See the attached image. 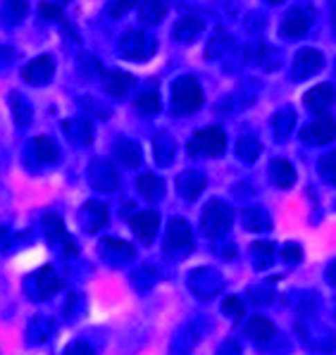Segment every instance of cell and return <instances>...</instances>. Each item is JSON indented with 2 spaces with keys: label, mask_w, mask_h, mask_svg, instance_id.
<instances>
[{
  "label": "cell",
  "mask_w": 336,
  "mask_h": 355,
  "mask_svg": "<svg viewBox=\"0 0 336 355\" xmlns=\"http://www.w3.org/2000/svg\"><path fill=\"white\" fill-rule=\"evenodd\" d=\"M329 15H332V29L336 34V0H329Z\"/></svg>",
  "instance_id": "50"
},
{
  "label": "cell",
  "mask_w": 336,
  "mask_h": 355,
  "mask_svg": "<svg viewBox=\"0 0 336 355\" xmlns=\"http://www.w3.org/2000/svg\"><path fill=\"white\" fill-rule=\"evenodd\" d=\"M236 153L243 162H256L260 157V153H263V146H260V141L256 136H241L236 144Z\"/></svg>",
  "instance_id": "36"
},
{
  "label": "cell",
  "mask_w": 336,
  "mask_h": 355,
  "mask_svg": "<svg viewBox=\"0 0 336 355\" xmlns=\"http://www.w3.org/2000/svg\"><path fill=\"white\" fill-rule=\"evenodd\" d=\"M231 43H234V41H231V36L227 34L224 29H215L213 38L208 41V48H205V58H208V60L222 58L231 48Z\"/></svg>",
  "instance_id": "33"
},
{
  "label": "cell",
  "mask_w": 336,
  "mask_h": 355,
  "mask_svg": "<svg viewBox=\"0 0 336 355\" xmlns=\"http://www.w3.org/2000/svg\"><path fill=\"white\" fill-rule=\"evenodd\" d=\"M10 107H12V117H15V124H17L19 129L29 127L31 124V114H34V110H31L29 101H26L21 94H10Z\"/></svg>",
  "instance_id": "31"
},
{
  "label": "cell",
  "mask_w": 336,
  "mask_h": 355,
  "mask_svg": "<svg viewBox=\"0 0 336 355\" xmlns=\"http://www.w3.org/2000/svg\"><path fill=\"white\" fill-rule=\"evenodd\" d=\"M281 258H284L286 262H291V265H296V262L303 258V248L298 243H284V248H281Z\"/></svg>",
  "instance_id": "45"
},
{
  "label": "cell",
  "mask_w": 336,
  "mask_h": 355,
  "mask_svg": "<svg viewBox=\"0 0 336 355\" xmlns=\"http://www.w3.org/2000/svg\"><path fill=\"white\" fill-rule=\"evenodd\" d=\"M155 48H158L155 46V38H150L141 29H129L119 38V53H122V58L134 60V62H143V60L153 58Z\"/></svg>",
  "instance_id": "4"
},
{
  "label": "cell",
  "mask_w": 336,
  "mask_h": 355,
  "mask_svg": "<svg viewBox=\"0 0 336 355\" xmlns=\"http://www.w3.org/2000/svg\"><path fill=\"white\" fill-rule=\"evenodd\" d=\"M136 187H139V193L143 196L145 200H160L162 193H165V184H162V179L153 172L141 174Z\"/></svg>",
  "instance_id": "27"
},
{
  "label": "cell",
  "mask_w": 336,
  "mask_h": 355,
  "mask_svg": "<svg viewBox=\"0 0 336 355\" xmlns=\"http://www.w3.org/2000/svg\"><path fill=\"white\" fill-rule=\"evenodd\" d=\"M134 105H136V110L141 114H158L160 112V96L155 89H145L141 91L136 96V101H134Z\"/></svg>",
  "instance_id": "37"
},
{
  "label": "cell",
  "mask_w": 336,
  "mask_h": 355,
  "mask_svg": "<svg viewBox=\"0 0 336 355\" xmlns=\"http://www.w3.org/2000/svg\"><path fill=\"white\" fill-rule=\"evenodd\" d=\"M41 15H43V19H51V21H60V24H64L62 5H55V3H41Z\"/></svg>",
  "instance_id": "44"
},
{
  "label": "cell",
  "mask_w": 336,
  "mask_h": 355,
  "mask_svg": "<svg viewBox=\"0 0 336 355\" xmlns=\"http://www.w3.org/2000/svg\"><path fill=\"white\" fill-rule=\"evenodd\" d=\"M188 288L198 298H213L222 288V275L218 270H210V267H198L188 275Z\"/></svg>",
  "instance_id": "10"
},
{
  "label": "cell",
  "mask_w": 336,
  "mask_h": 355,
  "mask_svg": "<svg viewBox=\"0 0 336 355\" xmlns=\"http://www.w3.org/2000/svg\"><path fill=\"white\" fill-rule=\"evenodd\" d=\"M139 12L145 24H160L167 15V0H141Z\"/></svg>",
  "instance_id": "32"
},
{
  "label": "cell",
  "mask_w": 336,
  "mask_h": 355,
  "mask_svg": "<svg viewBox=\"0 0 336 355\" xmlns=\"http://www.w3.org/2000/svg\"><path fill=\"white\" fill-rule=\"evenodd\" d=\"M306 107H310L312 112H324L336 103V86L334 84H317L315 89H310L303 96Z\"/></svg>",
  "instance_id": "18"
},
{
  "label": "cell",
  "mask_w": 336,
  "mask_h": 355,
  "mask_svg": "<svg viewBox=\"0 0 336 355\" xmlns=\"http://www.w3.org/2000/svg\"><path fill=\"white\" fill-rule=\"evenodd\" d=\"M205 21L196 17V15H188V17H182L172 29V36H175L177 43H193L196 38L203 34Z\"/></svg>",
  "instance_id": "22"
},
{
  "label": "cell",
  "mask_w": 336,
  "mask_h": 355,
  "mask_svg": "<svg viewBox=\"0 0 336 355\" xmlns=\"http://www.w3.org/2000/svg\"><path fill=\"white\" fill-rule=\"evenodd\" d=\"M79 69H81V74H84L86 79H94V76H103V74H105V69H103L100 60L94 58V55H81Z\"/></svg>",
  "instance_id": "40"
},
{
  "label": "cell",
  "mask_w": 336,
  "mask_h": 355,
  "mask_svg": "<svg viewBox=\"0 0 336 355\" xmlns=\"http://www.w3.org/2000/svg\"><path fill=\"white\" fill-rule=\"evenodd\" d=\"M53 74H55V60H53L51 55H39L21 69V79L31 86L48 84V81L53 79Z\"/></svg>",
  "instance_id": "12"
},
{
  "label": "cell",
  "mask_w": 336,
  "mask_h": 355,
  "mask_svg": "<svg viewBox=\"0 0 336 355\" xmlns=\"http://www.w3.org/2000/svg\"><path fill=\"white\" fill-rule=\"evenodd\" d=\"M222 310H224V315H229V318H234V320H241L243 318V303H241V298H236V296H227L224 298V303H222Z\"/></svg>",
  "instance_id": "42"
},
{
  "label": "cell",
  "mask_w": 336,
  "mask_h": 355,
  "mask_svg": "<svg viewBox=\"0 0 336 355\" xmlns=\"http://www.w3.org/2000/svg\"><path fill=\"white\" fill-rule=\"evenodd\" d=\"M319 177L324 179L327 184H332V187H336V150L334 153H327V155L319 160Z\"/></svg>",
  "instance_id": "39"
},
{
  "label": "cell",
  "mask_w": 336,
  "mask_h": 355,
  "mask_svg": "<svg viewBox=\"0 0 336 355\" xmlns=\"http://www.w3.org/2000/svg\"><path fill=\"white\" fill-rule=\"evenodd\" d=\"M336 139V117L322 112L315 122H310L301 131V141L308 146H327Z\"/></svg>",
  "instance_id": "7"
},
{
  "label": "cell",
  "mask_w": 336,
  "mask_h": 355,
  "mask_svg": "<svg viewBox=\"0 0 336 355\" xmlns=\"http://www.w3.org/2000/svg\"><path fill=\"white\" fill-rule=\"evenodd\" d=\"M312 21H315V10L310 5L303 8H294L286 12V17L281 19V36L286 38H301L310 31Z\"/></svg>",
  "instance_id": "8"
},
{
  "label": "cell",
  "mask_w": 336,
  "mask_h": 355,
  "mask_svg": "<svg viewBox=\"0 0 336 355\" xmlns=\"http://www.w3.org/2000/svg\"><path fill=\"white\" fill-rule=\"evenodd\" d=\"M58 288L60 279L51 265H43L39 272H34V275L24 279V291L31 300H48L51 296H55Z\"/></svg>",
  "instance_id": "5"
},
{
  "label": "cell",
  "mask_w": 336,
  "mask_h": 355,
  "mask_svg": "<svg viewBox=\"0 0 336 355\" xmlns=\"http://www.w3.org/2000/svg\"><path fill=\"white\" fill-rule=\"evenodd\" d=\"M51 334H53V322L48 318H36V320L29 322L26 338H29L31 343H43Z\"/></svg>",
  "instance_id": "38"
},
{
  "label": "cell",
  "mask_w": 336,
  "mask_h": 355,
  "mask_svg": "<svg viewBox=\"0 0 336 355\" xmlns=\"http://www.w3.org/2000/svg\"><path fill=\"white\" fill-rule=\"evenodd\" d=\"M43 229H46V236L51 243L55 245H62L64 248V255H77V243H74V239L67 234V229H64L62 220H60L58 215H46L43 217Z\"/></svg>",
  "instance_id": "13"
},
{
  "label": "cell",
  "mask_w": 336,
  "mask_h": 355,
  "mask_svg": "<svg viewBox=\"0 0 336 355\" xmlns=\"http://www.w3.org/2000/svg\"><path fill=\"white\" fill-rule=\"evenodd\" d=\"M10 58H12V51H8V48H0V64L8 62Z\"/></svg>",
  "instance_id": "51"
},
{
  "label": "cell",
  "mask_w": 336,
  "mask_h": 355,
  "mask_svg": "<svg viewBox=\"0 0 336 355\" xmlns=\"http://www.w3.org/2000/svg\"><path fill=\"white\" fill-rule=\"evenodd\" d=\"M241 220H243V227L251 229V232H265V229L272 227V222H269L267 212H265L263 207H246Z\"/></svg>",
  "instance_id": "34"
},
{
  "label": "cell",
  "mask_w": 336,
  "mask_h": 355,
  "mask_svg": "<svg viewBox=\"0 0 336 355\" xmlns=\"http://www.w3.org/2000/svg\"><path fill=\"white\" fill-rule=\"evenodd\" d=\"M218 355H241V346H238V341H234V338H227L220 346Z\"/></svg>",
  "instance_id": "47"
},
{
  "label": "cell",
  "mask_w": 336,
  "mask_h": 355,
  "mask_svg": "<svg viewBox=\"0 0 336 355\" xmlns=\"http://www.w3.org/2000/svg\"><path fill=\"white\" fill-rule=\"evenodd\" d=\"M251 260L256 270H267L274 262V245L269 241H256L251 245Z\"/></svg>",
  "instance_id": "35"
},
{
  "label": "cell",
  "mask_w": 336,
  "mask_h": 355,
  "mask_svg": "<svg viewBox=\"0 0 336 355\" xmlns=\"http://www.w3.org/2000/svg\"><path fill=\"white\" fill-rule=\"evenodd\" d=\"M269 5H279V3H284V0H267Z\"/></svg>",
  "instance_id": "52"
},
{
  "label": "cell",
  "mask_w": 336,
  "mask_h": 355,
  "mask_svg": "<svg viewBox=\"0 0 336 355\" xmlns=\"http://www.w3.org/2000/svg\"><path fill=\"white\" fill-rule=\"evenodd\" d=\"M153 153H155V160H158V165H162V167L172 165V160H175V153H177L175 139H172L170 134H158L153 139Z\"/></svg>",
  "instance_id": "28"
},
{
  "label": "cell",
  "mask_w": 336,
  "mask_h": 355,
  "mask_svg": "<svg viewBox=\"0 0 336 355\" xmlns=\"http://www.w3.org/2000/svg\"><path fill=\"white\" fill-rule=\"evenodd\" d=\"M327 282L336 286V260L329 262V267H327Z\"/></svg>",
  "instance_id": "49"
},
{
  "label": "cell",
  "mask_w": 336,
  "mask_h": 355,
  "mask_svg": "<svg viewBox=\"0 0 336 355\" xmlns=\"http://www.w3.org/2000/svg\"><path fill=\"white\" fill-rule=\"evenodd\" d=\"M269 179L274 187L279 189H291L296 184V169L289 160H272L269 162Z\"/></svg>",
  "instance_id": "23"
},
{
  "label": "cell",
  "mask_w": 336,
  "mask_h": 355,
  "mask_svg": "<svg viewBox=\"0 0 336 355\" xmlns=\"http://www.w3.org/2000/svg\"><path fill=\"white\" fill-rule=\"evenodd\" d=\"M279 53L274 51V48H269V46H260L258 48V58H260V64H263L265 69H274L279 64V60H277Z\"/></svg>",
  "instance_id": "43"
},
{
  "label": "cell",
  "mask_w": 336,
  "mask_h": 355,
  "mask_svg": "<svg viewBox=\"0 0 336 355\" xmlns=\"http://www.w3.org/2000/svg\"><path fill=\"white\" fill-rule=\"evenodd\" d=\"M294 124H296V112L294 107H281V110L274 112L272 117V129H274V136H277V141H284L286 136L294 131Z\"/></svg>",
  "instance_id": "30"
},
{
  "label": "cell",
  "mask_w": 336,
  "mask_h": 355,
  "mask_svg": "<svg viewBox=\"0 0 336 355\" xmlns=\"http://www.w3.org/2000/svg\"><path fill=\"white\" fill-rule=\"evenodd\" d=\"M193 243V236H191V227H188L186 220L182 217H175L167 227V239H165V250L167 253H177V250H184V248H191Z\"/></svg>",
  "instance_id": "15"
},
{
  "label": "cell",
  "mask_w": 336,
  "mask_h": 355,
  "mask_svg": "<svg viewBox=\"0 0 336 355\" xmlns=\"http://www.w3.org/2000/svg\"><path fill=\"white\" fill-rule=\"evenodd\" d=\"M227 148V134L222 131V127H208L200 129L191 136L186 150L191 157L198 155H208V157H220Z\"/></svg>",
  "instance_id": "2"
},
{
  "label": "cell",
  "mask_w": 336,
  "mask_h": 355,
  "mask_svg": "<svg viewBox=\"0 0 336 355\" xmlns=\"http://www.w3.org/2000/svg\"><path fill=\"white\" fill-rule=\"evenodd\" d=\"M205 184H208V179H205L203 172H198V169H186V172H182L177 177V191L182 198L186 200H196L200 193H203Z\"/></svg>",
  "instance_id": "17"
},
{
  "label": "cell",
  "mask_w": 336,
  "mask_h": 355,
  "mask_svg": "<svg viewBox=\"0 0 336 355\" xmlns=\"http://www.w3.org/2000/svg\"><path fill=\"white\" fill-rule=\"evenodd\" d=\"M234 222V210L231 205L222 203V200H210L203 207V217H200V229H203L205 236L210 239H220L227 229Z\"/></svg>",
  "instance_id": "3"
},
{
  "label": "cell",
  "mask_w": 336,
  "mask_h": 355,
  "mask_svg": "<svg viewBox=\"0 0 336 355\" xmlns=\"http://www.w3.org/2000/svg\"><path fill=\"white\" fill-rule=\"evenodd\" d=\"M115 157L124 167H139L143 162V153L136 141H117L115 144Z\"/></svg>",
  "instance_id": "25"
},
{
  "label": "cell",
  "mask_w": 336,
  "mask_h": 355,
  "mask_svg": "<svg viewBox=\"0 0 336 355\" xmlns=\"http://www.w3.org/2000/svg\"><path fill=\"white\" fill-rule=\"evenodd\" d=\"M203 101L205 96L196 76H179L175 86H172V112L179 114V117L200 110Z\"/></svg>",
  "instance_id": "1"
},
{
  "label": "cell",
  "mask_w": 336,
  "mask_h": 355,
  "mask_svg": "<svg viewBox=\"0 0 336 355\" xmlns=\"http://www.w3.org/2000/svg\"><path fill=\"white\" fill-rule=\"evenodd\" d=\"M64 355H96L94 351V346L91 343H86V341H74L72 346L64 351Z\"/></svg>",
  "instance_id": "46"
},
{
  "label": "cell",
  "mask_w": 336,
  "mask_h": 355,
  "mask_svg": "<svg viewBox=\"0 0 336 355\" xmlns=\"http://www.w3.org/2000/svg\"><path fill=\"white\" fill-rule=\"evenodd\" d=\"M158 227H160V217L158 212L153 210H145V212H139V215L132 217V229L134 234L141 239L143 243H150L158 234Z\"/></svg>",
  "instance_id": "19"
},
{
  "label": "cell",
  "mask_w": 336,
  "mask_h": 355,
  "mask_svg": "<svg viewBox=\"0 0 336 355\" xmlns=\"http://www.w3.org/2000/svg\"><path fill=\"white\" fill-rule=\"evenodd\" d=\"M322 67H324V55H322V53L315 51V48H303V51L296 53L291 74H294L296 81H303V79H310L312 74H317Z\"/></svg>",
  "instance_id": "11"
},
{
  "label": "cell",
  "mask_w": 336,
  "mask_h": 355,
  "mask_svg": "<svg viewBox=\"0 0 336 355\" xmlns=\"http://www.w3.org/2000/svg\"><path fill=\"white\" fill-rule=\"evenodd\" d=\"M246 336L253 338V341L258 343H267L269 338L277 334V329H274V324L269 322L267 318H263V315H256V318H251L246 322Z\"/></svg>",
  "instance_id": "24"
},
{
  "label": "cell",
  "mask_w": 336,
  "mask_h": 355,
  "mask_svg": "<svg viewBox=\"0 0 336 355\" xmlns=\"http://www.w3.org/2000/svg\"><path fill=\"white\" fill-rule=\"evenodd\" d=\"M100 253H103V260H105L107 265L124 267L134 260L136 250H134V245L119 241V239H105V241L100 243Z\"/></svg>",
  "instance_id": "14"
},
{
  "label": "cell",
  "mask_w": 336,
  "mask_h": 355,
  "mask_svg": "<svg viewBox=\"0 0 336 355\" xmlns=\"http://www.w3.org/2000/svg\"><path fill=\"white\" fill-rule=\"evenodd\" d=\"M89 182L96 191L112 193V191L119 189L122 179H119V172L110 160H96L94 165L89 167Z\"/></svg>",
  "instance_id": "9"
},
{
  "label": "cell",
  "mask_w": 336,
  "mask_h": 355,
  "mask_svg": "<svg viewBox=\"0 0 336 355\" xmlns=\"http://www.w3.org/2000/svg\"><path fill=\"white\" fill-rule=\"evenodd\" d=\"M29 12V3L26 0H3V8H0V17H3L5 26H15Z\"/></svg>",
  "instance_id": "29"
},
{
  "label": "cell",
  "mask_w": 336,
  "mask_h": 355,
  "mask_svg": "<svg viewBox=\"0 0 336 355\" xmlns=\"http://www.w3.org/2000/svg\"><path fill=\"white\" fill-rule=\"evenodd\" d=\"M136 79L127 72H105L103 74V89H105L107 96L112 98H127L129 91L134 89Z\"/></svg>",
  "instance_id": "20"
},
{
  "label": "cell",
  "mask_w": 336,
  "mask_h": 355,
  "mask_svg": "<svg viewBox=\"0 0 336 355\" xmlns=\"http://www.w3.org/2000/svg\"><path fill=\"white\" fill-rule=\"evenodd\" d=\"M79 222L84 227V232L96 234L107 225V207L98 203V200H89L79 212Z\"/></svg>",
  "instance_id": "16"
},
{
  "label": "cell",
  "mask_w": 336,
  "mask_h": 355,
  "mask_svg": "<svg viewBox=\"0 0 336 355\" xmlns=\"http://www.w3.org/2000/svg\"><path fill=\"white\" fill-rule=\"evenodd\" d=\"M12 241V234L8 227H0V248H8V243Z\"/></svg>",
  "instance_id": "48"
},
{
  "label": "cell",
  "mask_w": 336,
  "mask_h": 355,
  "mask_svg": "<svg viewBox=\"0 0 336 355\" xmlns=\"http://www.w3.org/2000/svg\"><path fill=\"white\" fill-rule=\"evenodd\" d=\"M62 129L67 134V139L77 146H91L94 144V124L86 117H77V119H67L62 122Z\"/></svg>",
  "instance_id": "21"
},
{
  "label": "cell",
  "mask_w": 336,
  "mask_h": 355,
  "mask_svg": "<svg viewBox=\"0 0 336 355\" xmlns=\"http://www.w3.org/2000/svg\"><path fill=\"white\" fill-rule=\"evenodd\" d=\"M31 153H34V157L39 162H58L60 160V148L58 144L51 139V136H36L34 141H31Z\"/></svg>",
  "instance_id": "26"
},
{
  "label": "cell",
  "mask_w": 336,
  "mask_h": 355,
  "mask_svg": "<svg viewBox=\"0 0 336 355\" xmlns=\"http://www.w3.org/2000/svg\"><path fill=\"white\" fill-rule=\"evenodd\" d=\"M136 3L139 0H110V3L105 5V15L110 19H119L122 15H127Z\"/></svg>",
  "instance_id": "41"
},
{
  "label": "cell",
  "mask_w": 336,
  "mask_h": 355,
  "mask_svg": "<svg viewBox=\"0 0 336 355\" xmlns=\"http://www.w3.org/2000/svg\"><path fill=\"white\" fill-rule=\"evenodd\" d=\"M210 324H213V322L203 320V318L191 320L186 327H182V329L175 334V341H172L170 353L172 355H191V351L196 348V343L205 336V331H210L208 329Z\"/></svg>",
  "instance_id": "6"
}]
</instances>
